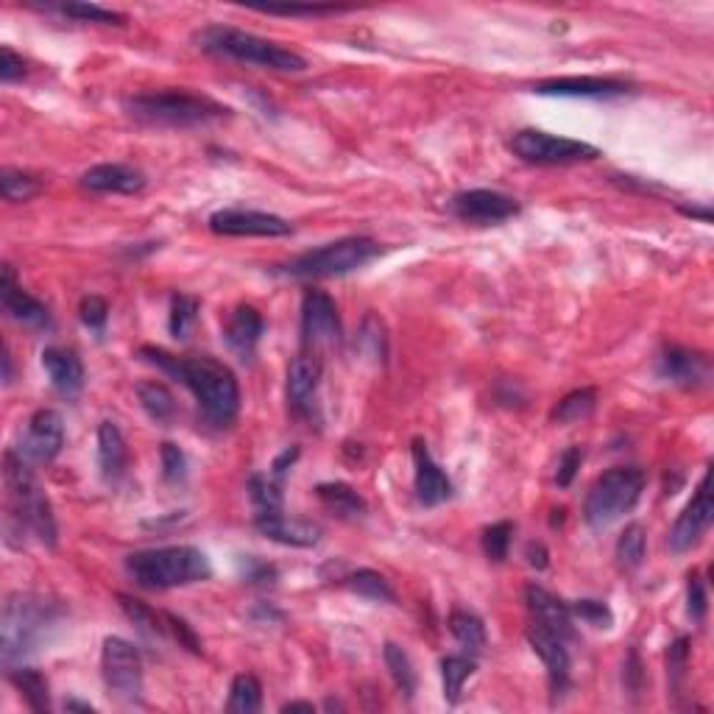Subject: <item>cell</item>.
<instances>
[{
    "label": "cell",
    "mask_w": 714,
    "mask_h": 714,
    "mask_svg": "<svg viewBox=\"0 0 714 714\" xmlns=\"http://www.w3.org/2000/svg\"><path fill=\"white\" fill-rule=\"evenodd\" d=\"M140 357L148 366L182 383L196 397L212 427H229L240 413V385L235 371L210 355L176 357L159 346H143Z\"/></svg>",
    "instance_id": "cell-1"
},
{
    "label": "cell",
    "mask_w": 714,
    "mask_h": 714,
    "mask_svg": "<svg viewBox=\"0 0 714 714\" xmlns=\"http://www.w3.org/2000/svg\"><path fill=\"white\" fill-rule=\"evenodd\" d=\"M62 617H65L62 606L51 603L48 597L31 595V592H14L6 597L3 620H0L3 664L14 667V662H23L26 656H31Z\"/></svg>",
    "instance_id": "cell-2"
},
{
    "label": "cell",
    "mask_w": 714,
    "mask_h": 714,
    "mask_svg": "<svg viewBox=\"0 0 714 714\" xmlns=\"http://www.w3.org/2000/svg\"><path fill=\"white\" fill-rule=\"evenodd\" d=\"M193 42L201 51L218 56V59H232L240 65H254L274 70V73H302L307 62L291 48H282L277 42L240 31L232 26H204L193 34Z\"/></svg>",
    "instance_id": "cell-3"
},
{
    "label": "cell",
    "mask_w": 714,
    "mask_h": 714,
    "mask_svg": "<svg viewBox=\"0 0 714 714\" xmlns=\"http://www.w3.org/2000/svg\"><path fill=\"white\" fill-rule=\"evenodd\" d=\"M126 572L137 586L162 592V589L210 581L212 564L199 547L173 544V547H154V550L132 553L126 558Z\"/></svg>",
    "instance_id": "cell-4"
},
{
    "label": "cell",
    "mask_w": 714,
    "mask_h": 714,
    "mask_svg": "<svg viewBox=\"0 0 714 714\" xmlns=\"http://www.w3.org/2000/svg\"><path fill=\"white\" fill-rule=\"evenodd\" d=\"M31 466L34 463L26 461L17 450H6L3 455V475H6V486H9L14 519L20 522V528L31 530L45 547H56V539H59L56 516H53L51 500L42 491Z\"/></svg>",
    "instance_id": "cell-5"
},
{
    "label": "cell",
    "mask_w": 714,
    "mask_h": 714,
    "mask_svg": "<svg viewBox=\"0 0 714 714\" xmlns=\"http://www.w3.org/2000/svg\"><path fill=\"white\" fill-rule=\"evenodd\" d=\"M126 112L134 120H143L151 126H173V129H190L204 126L212 120L229 115V109L212 101L207 95L182 93V90H165V93H140L126 98Z\"/></svg>",
    "instance_id": "cell-6"
},
{
    "label": "cell",
    "mask_w": 714,
    "mask_h": 714,
    "mask_svg": "<svg viewBox=\"0 0 714 714\" xmlns=\"http://www.w3.org/2000/svg\"><path fill=\"white\" fill-rule=\"evenodd\" d=\"M645 491V472L636 466H614L597 477L583 503V519L592 530L611 528L617 519L634 511Z\"/></svg>",
    "instance_id": "cell-7"
},
{
    "label": "cell",
    "mask_w": 714,
    "mask_h": 714,
    "mask_svg": "<svg viewBox=\"0 0 714 714\" xmlns=\"http://www.w3.org/2000/svg\"><path fill=\"white\" fill-rule=\"evenodd\" d=\"M380 254V243L371 238H341L324 243L313 252L293 257L291 263L282 268V274L296 279H330L352 274L357 268L369 265Z\"/></svg>",
    "instance_id": "cell-8"
},
{
    "label": "cell",
    "mask_w": 714,
    "mask_h": 714,
    "mask_svg": "<svg viewBox=\"0 0 714 714\" xmlns=\"http://www.w3.org/2000/svg\"><path fill=\"white\" fill-rule=\"evenodd\" d=\"M101 673L109 695L120 703L143 701V659L132 642L106 636L101 650Z\"/></svg>",
    "instance_id": "cell-9"
},
{
    "label": "cell",
    "mask_w": 714,
    "mask_h": 714,
    "mask_svg": "<svg viewBox=\"0 0 714 714\" xmlns=\"http://www.w3.org/2000/svg\"><path fill=\"white\" fill-rule=\"evenodd\" d=\"M511 151L530 165H575V162H589L600 154L589 143L556 137V134L539 132V129L516 132L511 140Z\"/></svg>",
    "instance_id": "cell-10"
},
{
    "label": "cell",
    "mask_w": 714,
    "mask_h": 714,
    "mask_svg": "<svg viewBox=\"0 0 714 714\" xmlns=\"http://www.w3.org/2000/svg\"><path fill=\"white\" fill-rule=\"evenodd\" d=\"M712 519V472H706V475L701 477V483H698L695 497L689 500L687 508H684L673 522L670 536H667V547H670L673 553H687V550H692V547L706 536V530L712 528Z\"/></svg>",
    "instance_id": "cell-11"
},
{
    "label": "cell",
    "mask_w": 714,
    "mask_h": 714,
    "mask_svg": "<svg viewBox=\"0 0 714 714\" xmlns=\"http://www.w3.org/2000/svg\"><path fill=\"white\" fill-rule=\"evenodd\" d=\"M210 229L224 238H285L291 224L274 212L218 210L210 215Z\"/></svg>",
    "instance_id": "cell-12"
},
{
    "label": "cell",
    "mask_w": 714,
    "mask_h": 714,
    "mask_svg": "<svg viewBox=\"0 0 714 714\" xmlns=\"http://www.w3.org/2000/svg\"><path fill=\"white\" fill-rule=\"evenodd\" d=\"M341 341V316L332 296L324 291H307L302 299V344L307 352L318 346H335Z\"/></svg>",
    "instance_id": "cell-13"
},
{
    "label": "cell",
    "mask_w": 714,
    "mask_h": 714,
    "mask_svg": "<svg viewBox=\"0 0 714 714\" xmlns=\"http://www.w3.org/2000/svg\"><path fill=\"white\" fill-rule=\"evenodd\" d=\"M321 360L316 352H299L288 366V405L299 419L318 416V385H321Z\"/></svg>",
    "instance_id": "cell-14"
},
{
    "label": "cell",
    "mask_w": 714,
    "mask_h": 714,
    "mask_svg": "<svg viewBox=\"0 0 714 714\" xmlns=\"http://www.w3.org/2000/svg\"><path fill=\"white\" fill-rule=\"evenodd\" d=\"M450 207L461 221L477 226L503 224L519 215V201L497 190H466L450 201Z\"/></svg>",
    "instance_id": "cell-15"
},
{
    "label": "cell",
    "mask_w": 714,
    "mask_h": 714,
    "mask_svg": "<svg viewBox=\"0 0 714 714\" xmlns=\"http://www.w3.org/2000/svg\"><path fill=\"white\" fill-rule=\"evenodd\" d=\"M65 447V422L51 408L37 410L28 419V430L17 452L31 463H51Z\"/></svg>",
    "instance_id": "cell-16"
},
{
    "label": "cell",
    "mask_w": 714,
    "mask_h": 714,
    "mask_svg": "<svg viewBox=\"0 0 714 714\" xmlns=\"http://www.w3.org/2000/svg\"><path fill=\"white\" fill-rule=\"evenodd\" d=\"M528 642L533 653L539 656L547 667V681L553 698H561L569 689V650L567 639H561L553 631H547L539 622L528 625Z\"/></svg>",
    "instance_id": "cell-17"
},
{
    "label": "cell",
    "mask_w": 714,
    "mask_h": 714,
    "mask_svg": "<svg viewBox=\"0 0 714 714\" xmlns=\"http://www.w3.org/2000/svg\"><path fill=\"white\" fill-rule=\"evenodd\" d=\"M413 466H416V497L424 508H436L447 503L452 497V480L447 472L433 461V455L427 450L422 438L413 441Z\"/></svg>",
    "instance_id": "cell-18"
},
{
    "label": "cell",
    "mask_w": 714,
    "mask_h": 714,
    "mask_svg": "<svg viewBox=\"0 0 714 714\" xmlns=\"http://www.w3.org/2000/svg\"><path fill=\"white\" fill-rule=\"evenodd\" d=\"M656 374L681 388H698L709 380V360L684 346H667L656 360Z\"/></svg>",
    "instance_id": "cell-19"
},
{
    "label": "cell",
    "mask_w": 714,
    "mask_h": 714,
    "mask_svg": "<svg viewBox=\"0 0 714 714\" xmlns=\"http://www.w3.org/2000/svg\"><path fill=\"white\" fill-rule=\"evenodd\" d=\"M146 182V173L134 168V165H123V162L93 165L81 176L84 190H90V193H118V196H134L146 187Z\"/></svg>",
    "instance_id": "cell-20"
},
{
    "label": "cell",
    "mask_w": 714,
    "mask_h": 714,
    "mask_svg": "<svg viewBox=\"0 0 714 714\" xmlns=\"http://www.w3.org/2000/svg\"><path fill=\"white\" fill-rule=\"evenodd\" d=\"M254 528L263 533L271 542L285 544V547H316L321 542V528L307 519H291L282 511H268V514L254 516Z\"/></svg>",
    "instance_id": "cell-21"
},
{
    "label": "cell",
    "mask_w": 714,
    "mask_h": 714,
    "mask_svg": "<svg viewBox=\"0 0 714 714\" xmlns=\"http://www.w3.org/2000/svg\"><path fill=\"white\" fill-rule=\"evenodd\" d=\"M263 332L265 321L263 316H260V310L252 305H238L229 313V318H226L224 341L243 363H252Z\"/></svg>",
    "instance_id": "cell-22"
},
{
    "label": "cell",
    "mask_w": 714,
    "mask_h": 714,
    "mask_svg": "<svg viewBox=\"0 0 714 714\" xmlns=\"http://www.w3.org/2000/svg\"><path fill=\"white\" fill-rule=\"evenodd\" d=\"M0 299H3L6 313H9L14 321L26 324V327H48V324H51L48 307L17 285L12 265H3V268H0Z\"/></svg>",
    "instance_id": "cell-23"
},
{
    "label": "cell",
    "mask_w": 714,
    "mask_h": 714,
    "mask_svg": "<svg viewBox=\"0 0 714 714\" xmlns=\"http://www.w3.org/2000/svg\"><path fill=\"white\" fill-rule=\"evenodd\" d=\"M525 603H528L530 614H533V622L544 625L547 631H553L561 639H572L575 636L572 611H569V606L561 597L547 592L542 586H536V583H530L528 589H525Z\"/></svg>",
    "instance_id": "cell-24"
},
{
    "label": "cell",
    "mask_w": 714,
    "mask_h": 714,
    "mask_svg": "<svg viewBox=\"0 0 714 714\" xmlns=\"http://www.w3.org/2000/svg\"><path fill=\"white\" fill-rule=\"evenodd\" d=\"M539 95H558V98H617L628 93V84L600 76H567V79H550L533 87Z\"/></svg>",
    "instance_id": "cell-25"
},
{
    "label": "cell",
    "mask_w": 714,
    "mask_h": 714,
    "mask_svg": "<svg viewBox=\"0 0 714 714\" xmlns=\"http://www.w3.org/2000/svg\"><path fill=\"white\" fill-rule=\"evenodd\" d=\"M42 366L51 377V385L65 399L79 397L84 388V363L79 360L76 352H67L59 346H48L42 352Z\"/></svg>",
    "instance_id": "cell-26"
},
{
    "label": "cell",
    "mask_w": 714,
    "mask_h": 714,
    "mask_svg": "<svg viewBox=\"0 0 714 714\" xmlns=\"http://www.w3.org/2000/svg\"><path fill=\"white\" fill-rule=\"evenodd\" d=\"M129 466V450L126 438L118 430L115 422L98 424V469L106 483H120Z\"/></svg>",
    "instance_id": "cell-27"
},
{
    "label": "cell",
    "mask_w": 714,
    "mask_h": 714,
    "mask_svg": "<svg viewBox=\"0 0 714 714\" xmlns=\"http://www.w3.org/2000/svg\"><path fill=\"white\" fill-rule=\"evenodd\" d=\"M321 505L341 519H360L366 514V500L349 483H321L316 489Z\"/></svg>",
    "instance_id": "cell-28"
},
{
    "label": "cell",
    "mask_w": 714,
    "mask_h": 714,
    "mask_svg": "<svg viewBox=\"0 0 714 714\" xmlns=\"http://www.w3.org/2000/svg\"><path fill=\"white\" fill-rule=\"evenodd\" d=\"M9 681L20 689L31 712H51V687L40 670L31 667H9Z\"/></svg>",
    "instance_id": "cell-29"
},
{
    "label": "cell",
    "mask_w": 714,
    "mask_h": 714,
    "mask_svg": "<svg viewBox=\"0 0 714 714\" xmlns=\"http://www.w3.org/2000/svg\"><path fill=\"white\" fill-rule=\"evenodd\" d=\"M477 662L472 656H444L441 659V687H444V701L455 706L461 701L466 681L475 675Z\"/></svg>",
    "instance_id": "cell-30"
},
{
    "label": "cell",
    "mask_w": 714,
    "mask_h": 714,
    "mask_svg": "<svg viewBox=\"0 0 714 714\" xmlns=\"http://www.w3.org/2000/svg\"><path fill=\"white\" fill-rule=\"evenodd\" d=\"M45 12H56L62 17H73L81 23H101V26H123L126 17L104 6H95V3H79V0H67V3H42Z\"/></svg>",
    "instance_id": "cell-31"
},
{
    "label": "cell",
    "mask_w": 714,
    "mask_h": 714,
    "mask_svg": "<svg viewBox=\"0 0 714 714\" xmlns=\"http://www.w3.org/2000/svg\"><path fill=\"white\" fill-rule=\"evenodd\" d=\"M263 709V687L252 673L235 675L232 687H229V701L226 712L229 714H257Z\"/></svg>",
    "instance_id": "cell-32"
},
{
    "label": "cell",
    "mask_w": 714,
    "mask_h": 714,
    "mask_svg": "<svg viewBox=\"0 0 714 714\" xmlns=\"http://www.w3.org/2000/svg\"><path fill=\"white\" fill-rule=\"evenodd\" d=\"M597 408V391L595 388H578V391H569L567 397L558 402L550 419L558 424H575L589 419Z\"/></svg>",
    "instance_id": "cell-33"
},
{
    "label": "cell",
    "mask_w": 714,
    "mask_h": 714,
    "mask_svg": "<svg viewBox=\"0 0 714 714\" xmlns=\"http://www.w3.org/2000/svg\"><path fill=\"white\" fill-rule=\"evenodd\" d=\"M137 399L148 416L159 424H168L176 416V399L162 383H140L137 385Z\"/></svg>",
    "instance_id": "cell-34"
},
{
    "label": "cell",
    "mask_w": 714,
    "mask_h": 714,
    "mask_svg": "<svg viewBox=\"0 0 714 714\" xmlns=\"http://www.w3.org/2000/svg\"><path fill=\"white\" fill-rule=\"evenodd\" d=\"M383 659L399 692H402L405 698H413V692H416V670H413V662H410L408 650L399 648L397 642H385Z\"/></svg>",
    "instance_id": "cell-35"
},
{
    "label": "cell",
    "mask_w": 714,
    "mask_h": 714,
    "mask_svg": "<svg viewBox=\"0 0 714 714\" xmlns=\"http://www.w3.org/2000/svg\"><path fill=\"white\" fill-rule=\"evenodd\" d=\"M450 631L469 653H480L486 648V625L472 611H452Z\"/></svg>",
    "instance_id": "cell-36"
},
{
    "label": "cell",
    "mask_w": 714,
    "mask_h": 714,
    "mask_svg": "<svg viewBox=\"0 0 714 714\" xmlns=\"http://www.w3.org/2000/svg\"><path fill=\"white\" fill-rule=\"evenodd\" d=\"M346 586H349L355 595L374 600V603H394V600H397L391 583L385 581L380 572H374V569H357V572H352V575L346 578Z\"/></svg>",
    "instance_id": "cell-37"
},
{
    "label": "cell",
    "mask_w": 714,
    "mask_h": 714,
    "mask_svg": "<svg viewBox=\"0 0 714 714\" xmlns=\"http://www.w3.org/2000/svg\"><path fill=\"white\" fill-rule=\"evenodd\" d=\"M120 609L129 620L148 636H165L168 634V625H165V614H157V611L146 606L143 600H137L132 595H118Z\"/></svg>",
    "instance_id": "cell-38"
},
{
    "label": "cell",
    "mask_w": 714,
    "mask_h": 714,
    "mask_svg": "<svg viewBox=\"0 0 714 714\" xmlns=\"http://www.w3.org/2000/svg\"><path fill=\"white\" fill-rule=\"evenodd\" d=\"M645 553H648V533L634 522L622 530V536L617 539V561L622 569H636L642 567Z\"/></svg>",
    "instance_id": "cell-39"
},
{
    "label": "cell",
    "mask_w": 714,
    "mask_h": 714,
    "mask_svg": "<svg viewBox=\"0 0 714 714\" xmlns=\"http://www.w3.org/2000/svg\"><path fill=\"white\" fill-rule=\"evenodd\" d=\"M40 190V179L31 176V173L14 171V168H3V171H0V193H3V199L12 201V204L31 201Z\"/></svg>",
    "instance_id": "cell-40"
},
{
    "label": "cell",
    "mask_w": 714,
    "mask_h": 714,
    "mask_svg": "<svg viewBox=\"0 0 714 714\" xmlns=\"http://www.w3.org/2000/svg\"><path fill=\"white\" fill-rule=\"evenodd\" d=\"M199 318V299L185 296V293H176L171 299V318H168V330L176 341H185L193 324Z\"/></svg>",
    "instance_id": "cell-41"
},
{
    "label": "cell",
    "mask_w": 714,
    "mask_h": 714,
    "mask_svg": "<svg viewBox=\"0 0 714 714\" xmlns=\"http://www.w3.org/2000/svg\"><path fill=\"white\" fill-rule=\"evenodd\" d=\"M249 494L252 503L257 508V514H268V511H282V483L271 475H254L249 480Z\"/></svg>",
    "instance_id": "cell-42"
},
{
    "label": "cell",
    "mask_w": 714,
    "mask_h": 714,
    "mask_svg": "<svg viewBox=\"0 0 714 714\" xmlns=\"http://www.w3.org/2000/svg\"><path fill=\"white\" fill-rule=\"evenodd\" d=\"M511 536H514V525L511 522H497L491 528L483 530V553L491 561H505L508 558V547H511Z\"/></svg>",
    "instance_id": "cell-43"
},
{
    "label": "cell",
    "mask_w": 714,
    "mask_h": 714,
    "mask_svg": "<svg viewBox=\"0 0 714 714\" xmlns=\"http://www.w3.org/2000/svg\"><path fill=\"white\" fill-rule=\"evenodd\" d=\"M569 611H572V617H578L592 628H611V622H614L609 603H603V600H578L569 606Z\"/></svg>",
    "instance_id": "cell-44"
},
{
    "label": "cell",
    "mask_w": 714,
    "mask_h": 714,
    "mask_svg": "<svg viewBox=\"0 0 714 714\" xmlns=\"http://www.w3.org/2000/svg\"><path fill=\"white\" fill-rule=\"evenodd\" d=\"M159 458H162V477L168 480V483H182L187 477V455L182 452V447L179 444H173V441H165L162 447H159Z\"/></svg>",
    "instance_id": "cell-45"
},
{
    "label": "cell",
    "mask_w": 714,
    "mask_h": 714,
    "mask_svg": "<svg viewBox=\"0 0 714 714\" xmlns=\"http://www.w3.org/2000/svg\"><path fill=\"white\" fill-rule=\"evenodd\" d=\"M706 611H709L706 581H703L698 569H692L687 578V614L692 617V622H703L706 620Z\"/></svg>",
    "instance_id": "cell-46"
},
{
    "label": "cell",
    "mask_w": 714,
    "mask_h": 714,
    "mask_svg": "<svg viewBox=\"0 0 714 714\" xmlns=\"http://www.w3.org/2000/svg\"><path fill=\"white\" fill-rule=\"evenodd\" d=\"M687 662H689V639L681 636L675 639L670 650H667V675H670V689L678 692L684 684V675H687Z\"/></svg>",
    "instance_id": "cell-47"
},
{
    "label": "cell",
    "mask_w": 714,
    "mask_h": 714,
    "mask_svg": "<svg viewBox=\"0 0 714 714\" xmlns=\"http://www.w3.org/2000/svg\"><path fill=\"white\" fill-rule=\"evenodd\" d=\"M357 344L363 346V349H369L371 357H380V360H383L385 349H388L383 321H380L377 316H366L363 330H360V335H357Z\"/></svg>",
    "instance_id": "cell-48"
},
{
    "label": "cell",
    "mask_w": 714,
    "mask_h": 714,
    "mask_svg": "<svg viewBox=\"0 0 714 714\" xmlns=\"http://www.w3.org/2000/svg\"><path fill=\"white\" fill-rule=\"evenodd\" d=\"M79 316L84 327H90L95 332H104L106 318H109V305L101 296H84L79 305Z\"/></svg>",
    "instance_id": "cell-49"
},
{
    "label": "cell",
    "mask_w": 714,
    "mask_h": 714,
    "mask_svg": "<svg viewBox=\"0 0 714 714\" xmlns=\"http://www.w3.org/2000/svg\"><path fill=\"white\" fill-rule=\"evenodd\" d=\"M165 625H168V634L179 642V648L190 650V653H196L199 656L201 653V639L196 636V631L187 625L185 620H179V617H173V614H165Z\"/></svg>",
    "instance_id": "cell-50"
},
{
    "label": "cell",
    "mask_w": 714,
    "mask_h": 714,
    "mask_svg": "<svg viewBox=\"0 0 714 714\" xmlns=\"http://www.w3.org/2000/svg\"><path fill=\"white\" fill-rule=\"evenodd\" d=\"M581 463H583L581 447H569V450L561 452V458H558V469H556V483L561 486V489L572 486V480H575V475H578Z\"/></svg>",
    "instance_id": "cell-51"
},
{
    "label": "cell",
    "mask_w": 714,
    "mask_h": 714,
    "mask_svg": "<svg viewBox=\"0 0 714 714\" xmlns=\"http://www.w3.org/2000/svg\"><path fill=\"white\" fill-rule=\"evenodd\" d=\"M26 76V59L20 53H14L9 45L0 48V81L3 84H14Z\"/></svg>",
    "instance_id": "cell-52"
},
{
    "label": "cell",
    "mask_w": 714,
    "mask_h": 714,
    "mask_svg": "<svg viewBox=\"0 0 714 714\" xmlns=\"http://www.w3.org/2000/svg\"><path fill=\"white\" fill-rule=\"evenodd\" d=\"M260 12L282 14V17H327V14H341L346 9H338V6H265Z\"/></svg>",
    "instance_id": "cell-53"
},
{
    "label": "cell",
    "mask_w": 714,
    "mask_h": 714,
    "mask_svg": "<svg viewBox=\"0 0 714 714\" xmlns=\"http://www.w3.org/2000/svg\"><path fill=\"white\" fill-rule=\"evenodd\" d=\"M243 572H246V581L249 583H274L277 581V569L271 564H265L260 558H246L243 561Z\"/></svg>",
    "instance_id": "cell-54"
},
{
    "label": "cell",
    "mask_w": 714,
    "mask_h": 714,
    "mask_svg": "<svg viewBox=\"0 0 714 714\" xmlns=\"http://www.w3.org/2000/svg\"><path fill=\"white\" fill-rule=\"evenodd\" d=\"M296 458H299V447H288L282 455H277V461L271 463V477H277L279 483H282L285 475H288V469L296 463Z\"/></svg>",
    "instance_id": "cell-55"
},
{
    "label": "cell",
    "mask_w": 714,
    "mask_h": 714,
    "mask_svg": "<svg viewBox=\"0 0 714 714\" xmlns=\"http://www.w3.org/2000/svg\"><path fill=\"white\" fill-rule=\"evenodd\" d=\"M525 556H528V564L530 567H536V569H547V547L544 544H539V542H530L528 544V550H525Z\"/></svg>",
    "instance_id": "cell-56"
},
{
    "label": "cell",
    "mask_w": 714,
    "mask_h": 714,
    "mask_svg": "<svg viewBox=\"0 0 714 714\" xmlns=\"http://www.w3.org/2000/svg\"><path fill=\"white\" fill-rule=\"evenodd\" d=\"M678 210L687 218H698L701 224H712V210L709 207H678Z\"/></svg>",
    "instance_id": "cell-57"
},
{
    "label": "cell",
    "mask_w": 714,
    "mask_h": 714,
    "mask_svg": "<svg viewBox=\"0 0 714 714\" xmlns=\"http://www.w3.org/2000/svg\"><path fill=\"white\" fill-rule=\"evenodd\" d=\"M282 712H316V706L310 701H291V703H282Z\"/></svg>",
    "instance_id": "cell-58"
},
{
    "label": "cell",
    "mask_w": 714,
    "mask_h": 714,
    "mask_svg": "<svg viewBox=\"0 0 714 714\" xmlns=\"http://www.w3.org/2000/svg\"><path fill=\"white\" fill-rule=\"evenodd\" d=\"M65 709H67V712H87V714H93V712H95L93 703L76 701V698H67V701H65Z\"/></svg>",
    "instance_id": "cell-59"
},
{
    "label": "cell",
    "mask_w": 714,
    "mask_h": 714,
    "mask_svg": "<svg viewBox=\"0 0 714 714\" xmlns=\"http://www.w3.org/2000/svg\"><path fill=\"white\" fill-rule=\"evenodd\" d=\"M3 380L12 383V355H9V346H3Z\"/></svg>",
    "instance_id": "cell-60"
}]
</instances>
